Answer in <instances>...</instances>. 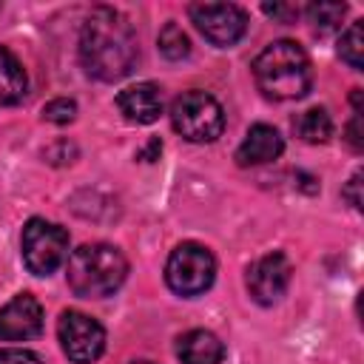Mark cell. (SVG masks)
<instances>
[{
    "instance_id": "1",
    "label": "cell",
    "mask_w": 364,
    "mask_h": 364,
    "mask_svg": "<svg viewBox=\"0 0 364 364\" xmlns=\"http://www.w3.org/2000/svg\"><path fill=\"white\" fill-rule=\"evenodd\" d=\"M139 60L136 34L125 14L111 6H97L80 31V63L88 77L117 82L134 71Z\"/></svg>"
},
{
    "instance_id": "2",
    "label": "cell",
    "mask_w": 364,
    "mask_h": 364,
    "mask_svg": "<svg viewBox=\"0 0 364 364\" xmlns=\"http://www.w3.org/2000/svg\"><path fill=\"white\" fill-rule=\"evenodd\" d=\"M253 80L267 100H301L313 85L310 57L296 40H276L256 54Z\"/></svg>"
},
{
    "instance_id": "3",
    "label": "cell",
    "mask_w": 364,
    "mask_h": 364,
    "mask_svg": "<svg viewBox=\"0 0 364 364\" xmlns=\"http://www.w3.org/2000/svg\"><path fill=\"white\" fill-rule=\"evenodd\" d=\"M128 276V259L108 242H91L77 247L65 262V282L82 299L114 296Z\"/></svg>"
},
{
    "instance_id": "4",
    "label": "cell",
    "mask_w": 364,
    "mask_h": 364,
    "mask_svg": "<svg viewBox=\"0 0 364 364\" xmlns=\"http://www.w3.org/2000/svg\"><path fill=\"white\" fill-rule=\"evenodd\" d=\"M171 125L188 142H213L225 131V111L208 91L191 88L171 102Z\"/></svg>"
},
{
    "instance_id": "5",
    "label": "cell",
    "mask_w": 364,
    "mask_h": 364,
    "mask_svg": "<svg viewBox=\"0 0 364 364\" xmlns=\"http://www.w3.org/2000/svg\"><path fill=\"white\" fill-rule=\"evenodd\" d=\"M216 279V259L199 242H182L165 262V284L176 296H202Z\"/></svg>"
},
{
    "instance_id": "6",
    "label": "cell",
    "mask_w": 364,
    "mask_h": 364,
    "mask_svg": "<svg viewBox=\"0 0 364 364\" xmlns=\"http://www.w3.org/2000/svg\"><path fill=\"white\" fill-rule=\"evenodd\" d=\"M23 264L34 276H51L68 259V230L48 219H28L20 236Z\"/></svg>"
},
{
    "instance_id": "7",
    "label": "cell",
    "mask_w": 364,
    "mask_h": 364,
    "mask_svg": "<svg viewBox=\"0 0 364 364\" xmlns=\"http://www.w3.org/2000/svg\"><path fill=\"white\" fill-rule=\"evenodd\" d=\"M188 17L216 48L236 46L247 31V11L236 3H193L188 6Z\"/></svg>"
},
{
    "instance_id": "8",
    "label": "cell",
    "mask_w": 364,
    "mask_h": 364,
    "mask_svg": "<svg viewBox=\"0 0 364 364\" xmlns=\"http://www.w3.org/2000/svg\"><path fill=\"white\" fill-rule=\"evenodd\" d=\"M57 338L63 353L74 364H91L105 350V327L80 310H65L57 321Z\"/></svg>"
},
{
    "instance_id": "9",
    "label": "cell",
    "mask_w": 364,
    "mask_h": 364,
    "mask_svg": "<svg viewBox=\"0 0 364 364\" xmlns=\"http://www.w3.org/2000/svg\"><path fill=\"white\" fill-rule=\"evenodd\" d=\"M290 279H293V264L282 250L264 253L262 259H256L247 267V290H250L253 301H259L264 307L276 304L287 293Z\"/></svg>"
},
{
    "instance_id": "10",
    "label": "cell",
    "mask_w": 364,
    "mask_h": 364,
    "mask_svg": "<svg viewBox=\"0 0 364 364\" xmlns=\"http://www.w3.org/2000/svg\"><path fill=\"white\" fill-rule=\"evenodd\" d=\"M43 333V307L31 293H20L0 307V338L28 341Z\"/></svg>"
},
{
    "instance_id": "11",
    "label": "cell",
    "mask_w": 364,
    "mask_h": 364,
    "mask_svg": "<svg viewBox=\"0 0 364 364\" xmlns=\"http://www.w3.org/2000/svg\"><path fill=\"white\" fill-rule=\"evenodd\" d=\"M284 151V136L267 125V122H256L247 128L242 145L236 148V162L242 168H256V165H267L273 159H279Z\"/></svg>"
},
{
    "instance_id": "12",
    "label": "cell",
    "mask_w": 364,
    "mask_h": 364,
    "mask_svg": "<svg viewBox=\"0 0 364 364\" xmlns=\"http://www.w3.org/2000/svg\"><path fill=\"white\" fill-rule=\"evenodd\" d=\"M117 108L128 122L151 125L162 114V91L156 82H136L117 94Z\"/></svg>"
},
{
    "instance_id": "13",
    "label": "cell",
    "mask_w": 364,
    "mask_h": 364,
    "mask_svg": "<svg viewBox=\"0 0 364 364\" xmlns=\"http://www.w3.org/2000/svg\"><path fill=\"white\" fill-rule=\"evenodd\" d=\"M176 355L182 364H222L225 344L210 330H188L176 341Z\"/></svg>"
},
{
    "instance_id": "14",
    "label": "cell",
    "mask_w": 364,
    "mask_h": 364,
    "mask_svg": "<svg viewBox=\"0 0 364 364\" xmlns=\"http://www.w3.org/2000/svg\"><path fill=\"white\" fill-rule=\"evenodd\" d=\"M28 91V77L23 63L0 46V105H17Z\"/></svg>"
},
{
    "instance_id": "15",
    "label": "cell",
    "mask_w": 364,
    "mask_h": 364,
    "mask_svg": "<svg viewBox=\"0 0 364 364\" xmlns=\"http://www.w3.org/2000/svg\"><path fill=\"white\" fill-rule=\"evenodd\" d=\"M293 131L301 142H310V145H321L333 136V119L324 108H307L301 111L296 119H293Z\"/></svg>"
},
{
    "instance_id": "16",
    "label": "cell",
    "mask_w": 364,
    "mask_h": 364,
    "mask_svg": "<svg viewBox=\"0 0 364 364\" xmlns=\"http://www.w3.org/2000/svg\"><path fill=\"white\" fill-rule=\"evenodd\" d=\"M304 14H307V20L313 23V28L318 34H330L341 26V20L347 14V6L344 3H313V6L304 9Z\"/></svg>"
},
{
    "instance_id": "17",
    "label": "cell",
    "mask_w": 364,
    "mask_h": 364,
    "mask_svg": "<svg viewBox=\"0 0 364 364\" xmlns=\"http://www.w3.org/2000/svg\"><path fill=\"white\" fill-rule=\"evenodd\" d=\"M156 43H159L162 57H168V60H185V57L191 54V40H188V34H185L173 20L162 26Z\"/></svg>"
},
{
    "instance_id": "18",
    "label": "cell",
    "mask_w": 364,
    "mask_h": 364,
    "mask_svg": "<svg viewBox=\"0 0 364 364\" xmlns=\"http://www.w3.org/2000/svg\"><path fill=\"white\" fill-rule=\"evenodd\" d=\"M361 23H364V20L350 23V28H347V31L341 34V40H338V57H341L350 68H355V71H361V65H364V60H361V51H364Z\"/></svg>"
},
{
    "instance_id": "19",
    "label": "cell",
    "mask_w": 364,
    "mask_h": 364,
    "mask_svg": "<svg viewBox=\"0 0 364 364\" xmlns=\"http://www.w3.org/2000/svg\"><path fill=\"white\" fill-rule=\"evenodd\" d=\"M74 117H77V102L68 97H57V100L46 102V108H43V119L54 122V125H68Z\"/></svg>"
},
{
    "instance_id": "20",
    "label": "cell",
    "mask_w": 364,
    "mask_h": 364,
    "mask_svg": "<svg viewBox=\"0 0 364 364\" xmlns=\"http://www.w3.org/2000/svg\"><path fill=\"white\" fill-rule=\"evenodd\" d=\"M0 364H43V358L23 347H6L0 350Z\"/></svg>"
},
{
    "instance_id": "21",
    "label": "cell",
    "mask_w": 364,
    "mask_h": 364,
    "mask_svg": "<svg viewBox=\"0 0 364 364\" xmlns=\"http://www.w3.org/2000/svg\"><path fill=\"white\" fill-rule=\"evenodd\" d=\"M262 11L264 14H270L273 20H279V23H290V20H296L299 17V9L296 6H290V3H264L262 6Z\"/></svg>"
},
{
    "instance_id": "22",
    "label": "cell",
    "mask_w": 364,
    "mask_h": 364,
    "mask_svg": "<svg viewBox=\"0 0 364 364\" xmlns=\"http://www.w3.org/2000/svg\"><path fill=\"white\" fill-rule=\"evenodd\" d=\"M344 139H347V145H350L355 154H361V148H364V136H361V114H355V117L350 119V125H347V131H344Z\"/></svg>"
},
{
    "instance_id": "23",
    "label": "cell",
    "mask_w": 364,
    "mask_h": 364,
    "mask_svg": "<svg viewBox=\"0 0 364 364\" xmlns=\"http://www.w3.org/2000/svg\"><path fill=\"white\" fill-rule=\"evenodd\" d=\"M358 188H361V171H355L353 176H350V182L344 185V191H341V196L358 210L361 208V193H358Z\"/></svg>"
},
{
    "instance_id": "24",
    "label": "cell",
    "mask_w": 364,
    "mask_h": 364,
    "mask_svg": "<svg viewBox=\"0 0 364 364\" xmlns=\"http://www.w3.org/2000/svg\"><path fill=\"white\" fill-rule=\"evenodd\" d=\"M131 364H154V361H131Z\"/></svg>"
}]
</instances>
